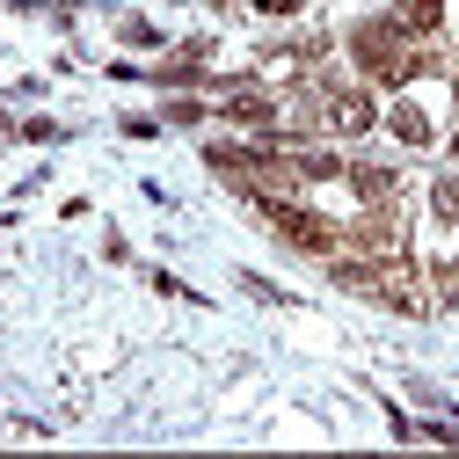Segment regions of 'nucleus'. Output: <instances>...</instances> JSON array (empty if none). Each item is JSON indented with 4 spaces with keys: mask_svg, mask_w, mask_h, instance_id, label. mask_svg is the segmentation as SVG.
<instances>
[{
    "mask_svg": "<svg viewBox=\"0 0 459 459\" xmlns=\"http://www.w3.org/2000/svg\"><path fill=\"white\" fill-rule=\"evenodd\" d=\"M255 212L277 226V234H292L299 248H328V226L314 219V212H299V204H284V197H255Z\"/></svg>",
    "mask_w": 459,
    "mask_h": 459,
    "instance_id": "1",
    "label": "nucleus"
},
{
    "mask_svg": "<svg viewBox=\"0 0 459 459\" xmlns=\"http://www.w3.org/2000/svg\"><path fill=\"white\" fill-rule=\"evenodd\" d=\"M351 44H358V59H365V66H372L379 81H394V88H401V81L416 74V66H409V59H401V51H394V30H358Z\"/></svg>",
    "mask_w": 459,
    "mask_h": 459,
    "instance_id": "2",
    "label": "nucleus"
},
{
    "mask_svg": "<svg viewBox=\"0 0 459 459\" xmlns=\"http://www.w3.org/2000/svg\"><path fill=\"white\" fill-rule=\"evenodd\" d=\"M328 117H335V132H372L379 109H372V95H328Z\"/></svg>",
    "mask_w": 459,
    "mask_h": 459,
    "instance_id": "3",
    "label": "nucleus"
},
{
    "mask_svg": "<svg viewBox=\"0 0 459 459\" xmlns=\"http://www.w3.org/2000/svg\"><path fill=\"white\" fill-rule=\"evenodd\" d=\"M386 125H394L401 139H409V146H430V117H423V109H416V102H401V109H394V117H386Z\"/></svg>",
    "mask_w": 459,
    "mask_h": 459,
    "instance_id": "4",
    "label": "nucleus"
},
{
    "mask_svg": "<svg viewBox=\"0 0 459 459\" xmlns=\"http://www.w3.org/2000/svg\"><path fill=\"white\" fill-rule=\"evenodd\" d=\"M401 30H437V0H401Z\"/></svg>",
    "mask_w": 459,
    "mask_h": 459,
    "instance_id": "5",
    "label": "nucleus"
},
{
    "mask_svg": "<svg viewBox=\"0 0 459 459\" xmlns=\"http://www.w3.org/2000/svg\"><path fill=\"white\" fill-rule=\"evenodd\" d=\"M430 204H437V219H459V176H445V183L430 190Z\"/></svg>",
    "mask_w": 459,
    "mask_h": 459,
    "instance_id": "6",
    "label": "nucleus"
},
{
    "mask_svg": "<svg viewBox=\"0 0 459 459\" xmlns=\"http://www.w3.org/2000/svg\"><path fill=\"white\" fill-rule=\"evenodd\" d=\"M234 117H241V125H270V102H263V95H234Z\"/></svg>",
    "mask_w": 459,
    "mask_h": 459,
    "instance_id": "7",
    "label": "nucleus"
},
{
    "mask_svg": "<svg viewBox=\"0 0 459 459\" xmlns=\"http://www.w3.org/2000/svg\"><path fill=\"white\" fill-rule=\"evenodd\" d=\"M351 183H358V190H365V197H379V190H386V183H394V176H386V168H358V176H351Z\"/></svg>",
    "mask_w": 459,
    "mask_h": 459,
    "instance_id": "8",
    "label": "nucleus"
},
{
    "mask_svg": "<svg viewBox=\"0 0 459 459\" xmlns=\"http://www.w3.org/2000/svg\"><path fill=\"white\" fill-rule=\"evenodd\" d=\"M452 146H459V139H452Z\"/></svg>",
    "mask_w": 459,
    "mask_h": 459,
    "instance_id": "9",
    "label": "nucleus"
}]
</instances>
